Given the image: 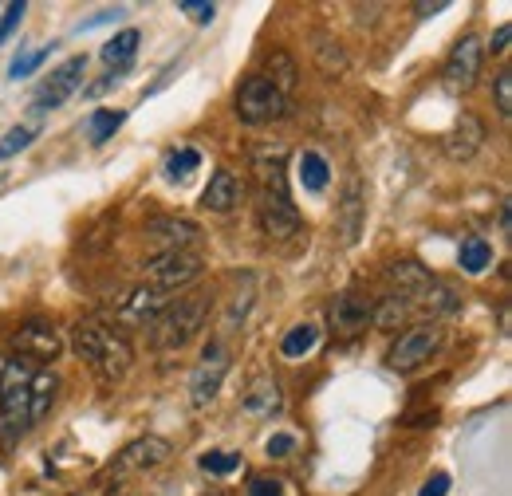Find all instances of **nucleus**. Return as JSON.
Wrapping results in <instances>:
<instances>
[{
  "instance_id": "f257e3e1",
  "label": "nucleus",
  "mask_w": 512,
  "mask_h": 496,
  "mask_svg": "<svg viewBox=\"0 0 512 496\" xmlns=\"http://www.w3.org/2000/svg\"><path fill=\"white\" fill-rule=\"evenodd\" d=\"M209 304H213V296L205 288H193L186 296H178L174 304H166L154 315V331H150L154 351H182L193 335L201 331V323L209 315Z\"/></svg>"
},
{
  "instance_id": "f03ea898",
  "label": "nucleus",
  "mask_w": 512,
  "mask_h": 496,
  "mask_svg": "<svg viewBox=\"0 0 512 496\" xmlns=\"http://www.w3.org/2000/svg\"><path fill=\"white\" fill-rule=\"evenodd\" d=\"M71 347L103 382H119L130 371V359H134L127 339L107 331V327H99V323H79L75 335H71Z\"/></svg>"
},
{
  "instance_id": "7ed1b4c3",
  "label": "nucleus",
  "mask_w": 512,
  "mask_h": 496,
  "mask_svg": "<svg viewBox=\"0 0 512 496\" xmlns=\"http://www.w3.org/2000/svg\"><path fill=\"white\" fill-rule=\"evenodd\" d=\"M438 347H442V327L438 323H418V327H410L394 339V347L386 351V363H390V371L410 374L426 367L438 355Z\"/></svg>"
},
{
  "instance_id": "20e7f679",
  "label": "nucleus",
  "mask_w": 512,
  "mask_h": 496,
  "mask_svg": "<svg viewBox=\"0 0 512 496\" xmlns=\"http://www.w3.org/2000/svg\"><path fill=\"white\" fill-rule=\"evenodd\" d=\"M288 111V99L264 79V75H249L245 83H241V91H237V119L249 126H260V123H272V119H280Z\"/></svg>"
},
{
  "instance_id": "39448f33",
  "label": "nucleus",
  "mask_w": 512,
  "mask_h": 496,
  "mask_svg": "<svg viewBox=\"0 0 512 496\" xmlns=\"http://www.w3.org/2000/svg\"><path fill=\"white\" fill-rule=\"evenodd\" d=\"M201 276V256L197 252H162V256H154L150 264H146V280H150V288L154 292H178V288H186Z\"/></svg>"
},
{
  "instance_id": "423d86ee",
  "label": "nucleus",
  "mask_w": 512,
  "mask_h": 496,
  "mask_svg": "<svg viewBox=\"0 0 512 496\" xmlns=\"http://www.w3.org/2000/svg\"><path fill=\"white\" fill-rule=\"evenodd\" d=\"M32 430V410H28V378L12 374V382L0 390V441L4 445H16L20 437Z\"/></svg>"
},
{
  "instance_id": "0eeeda50",
  "label": "nucleus",
  "mask_w": 512,
  "mask_h": 496,
  "mask_svg": "<svg viewBox=\"0 0 512 496\" xmlns=\"http://www.w3.org/2000/svg\"><path fill=\"white\" fill-rule=\"evenodd\" d=\"M225 374H229L225 347H221V343H209V347H205V355H201V363H197V371L190 374V406L193 410H205V406L217 398V390H221Z\"/></svg>"
},
{
  "instance_id": "6e6552de",
  "label": "nucleus",
  "mask_w": 512,
  "mask_h": 496,
  "mask_svg": "<svg viewBox=\"0 0 512 496\" xmlns=\"http://www.w3.org/2000/svg\"><path fill=\"white\" fill-rule=\"evenodd\" d=\"M83 71H87V56H71L67 63H60V67L40 83V91H36V99H32V111H56V107H64L67 99L75 95V87L83 83Z\"/></svg>"
},
{
  "instance_id": "1a4fd4ad",
  "label": "nucleus",
  "mask_w": 512,
  "mask_h": 496,
  "mask_svg": "<svg viewBox=\"0 0 512 496\" xmlns=\"http://www.w3.org/2000/svg\"><path fill=\"white\" fill-rule=\"evenodd\" d=\"M481 60H485V44L477 36H461L449 52L446 71H442L449 91H473L481 79Z\"/></svg>"
},
{
  "instance_id": "9d476101",
  "label": "nucleus",
  "mask_w": 512,
  "mask_h": 496,
  "mask_svg": "<svg viewBox=\"0 0 512 496\" xmlns=\"http://www.w3.org/2000/svg\"><path fill=\"white\" fill-rule=\"evenodd\" d=\"M256 217H260V229H264L272 241H288V237L300 233V213H296V205L288 201V193H260Z\"/></svg>"
},
{
  "instance_id": "9b49d317",
  "label": "nucleus",
  "mask_w": 512,
  "mask_h": 496,
  "mask_svg": "<svg viewBox=\"0 0 512 496\" xmlns=\"http://www.w3.org/2000/svg\"><path fill=\"white\" fill-rule=\"evenodd\" d=\"M12 347L24 355V359H36V363H48L60 355L64 339H60V327L56 323H44V319H32L24 323L16 335H12Z\"/></svg>"
},
{
  "instance_id": "f8f14e48",
  "label": "nucleus",
  "mask_w": 512,
  "mask_h": 496,
  "mask_svg": "<svg viewBox=\"0 0 512 496\" xmlns=\"http://www.w3.org/2000/svg\"><path fill=\"white\" fill-rule=\"evenodd\" d=\"M170 461V441L162 437H138L115 457V473H150Z\"/></svg>"
},
{
  "instance_id": "ddd939ff",
  "label": "nucleus",
  "mask_w": 512,
  "mask_h": 496,
  "mask_svg": "<svg viewBox=\"0 0 512 496\" xmlns=\"http://www.w3.org/2000/svg\"><path fill=\"white\" fill-rule=\"evenodd\" d=\"M146 237L162 252H190V245H197L201 229L193 221H182V217H154L146 225Z\"/></svg>"
},
{
  "instance_id": "4468645a",
  "label": "nucleus",
  "mask_w": 512,
  "mask_h": 496,
  "mask_svg": "<svg viewBox=\"0 0 512 496\" xmlns=\"http://www.w3.org/2000/svg\"><path fill=\"white\" fill-rule=\"evenodd\" d=\"M442 146H446L449 162H469V158L485 146V123H481L477 115H469V111H465V115L453 123V130L446 134V142H442Z\"/></svg>"
},
{
  "instance_id": "2eb2a0df",
  "label": "nucleus",
  "mask_w": 512,
  "mask_h": 496,
  "mask_svg": "<svg viewBox=\"0 0 512 496\" xmlns=\"http://www.w3.org/2000/svg\"><path fill=\"white\" fill-rule=\"evenodd\" d=\"M371 315H375V304H371L367 296L343 292V296H335V304H331V327H335L339 335H355V331H363V327L371 323Z\"/></svg>"
},
{
  "instance_id": "dca6fc26",
  "label": "nucleus",
  "mask_w": 512,
  "mask_h": 496,
  "mask_svg": "<svg viewBox=\"0 0 512 496\" xmlns=\"http://www.w3.org/2000/svg\"><path fill=\"white\" fill-rule=\"evenodd\" d=\"M241 197H245V182H241L233 170H217V174L209 178L205 193H201V205H205L209 213H233V209L241 205Z\"/></svg>"
},
{
  "instance_id": "f3484780",
  "label": "nucleus",
  "mask_w": 512,
  "mask_h": 496,
  "mask_svg": "<svg viewBox=\"0 0 512 496\" xmlns=\"http://www.w3.org/2000/svg\"><path fill=\"white\" fill-rule=\"evenodd\" d=\"M280 406H284V394H280V382L272 374L253 378L249 390H245V398H241V410L249 418H272V414H280Z\"/></svg>"
},
{
  "instance_id": "a211bd4d",
  "label": "nucleus",
  "mask_w": 512,
  "mask_h": 496,
  "mask_svg": "<svg viewBox=\"0 0 512 496\" xmlns=\"http://www.w3.org/2000/svg\"><path fill=\"white\" fill-rule=\"evenodd\" d=\"M339 233H343V245H355L359 233H363V182L351 178L343 189V201H339Z\"/></svg>"
},
{
  "instance_id": "6ab92c4d",
  "label": "nucleus",
  "mask_w": 512,
  "mask_h": 496,
  "mask_svg": "<svg viewBox=\"0 0 512 496\" xmlns=\"http://www.w3.org/2000/svg\"><path fill=\"white\" fill-rule=\"evenodd\" d=\"M386 276H390V284H398L402 296H422V292L434 284V276H430L418 260H394V264L386 268Z\"/></svg>"
},
{
  "instance_id": "aec40b11",
  "label": "nucleus",
  "mask_w": 512,
  "mask_h": 496,
  "mask_svg": "<svg viewBox=\"0 0 512 496\" xmlns=\"http://www.w3.org/2000/svg\"><path fill=\"white\" fill-rule=\"evenodd\" d=\"M56 390H60V378L52 371H40L28 378V410H32V422H40V418L52 410Z\"/></svg>"
},
{
  "instance_id": "412c9836",
  "label": "nucleus",
  "mask_w": 512,
  "mask_h": 496,
  "mask_svg": "<svg viewBox=\"0 0 512 496\" xmlns=\"http://www.w3.org/2000/svg\"><path fill=\"white\" fill-rule=\"evenodd\" d=\"M264 79L288 99V95L296 91V83H300V67H296V60H292L288 52H272V56L264 60Z\"/></svg>"
},
{
  "instance_id": "4be33fe9",
  "label": "nucleus",
  "mask_w": 512,
  "mask_h": 496,
  "mask_svg": "<svg viewBox=\"0 0 512 496\" xmlns=\"http://www.w3.org/2000/svg\"><path fill=\"white\" fill-rule=\"evenodd\" d=\"M138 44H142V32H138V28L119 32L115 40H107V44H103V63H107V67H115V71H123V67L134 60Z\"/></svg>"
},
{
  "instance_id": "5701e85b",
  "label": "nucleus",
  "mask_w": 512,
  "mask_h": 496,
  "mask_svg": "<svg viewBox=\"0 0 512 496\" xmlns=\"http://www.w3.org/2000/svg\"><path fill=\"white\" fill-rule=\"evenodd\" d=\"M162 308H166V296L154 292V288L146 284V288H134L127 300H123V308L119 311H123L127 319H150V315H158Z\"/></svg>"
},
{
  "instance_id": "b1692460",
  "label": "nucleus",
  "mask_w": 512,
  "mask_h": 496,
  "mask_svg": "<svg viewBox=\"0 0 512 496\" xmlns=\"http://www.w3.org/2000/svg\"><path fill=\"white\" fill-rule=\"evenodd\" d=\"M327 182H331L327 158L316 154V150H304V154H300V186L308 189V193H323Z\"/></svg>"
},
{
  "instance_id": "393cba45",
  "label": "nucleus",
  "mask_w": 512,
  "mask_h": 496,
  "mask_svg": "<svg viewBox=\"0 0 512 496\" xmlns=\"http://www.w3.org/2000/svg\"><path fill=\"white\" fill-rule=\"evenodd\" d=\"M316 343H320V327H316V323H296V327L284 335L280 351H284L288 359H304V355H308Z\"/></svg>"
},
{
  "instance_id": "a878e982",
  "label": "nucleus",
  "mask_w": 512,
  "mask_h": 496,
  "mask_svg": "<svg viewBox=\"0 0 512 496\" xmlns=\"http://www.w3.org/2000/svg\"><path fill=\"white\" fill-rule=\"evenodd\" d=\"M457 260H461V268H465L469 276H477V272H485V268L493 264V245H489L485 237H465Z\"/></svg>"
},
{
  "instance_id": "bb28decb",
  "label": "nucleus",
  "mask_w": 512,
  "mask_h": 496,
  "mask_svg": "<svg viewBox=\"0 0 512 496\" xmlns=\"http://www.w3.org/2000/svg\"><path fill=\"white\" fill-rule=\"evenodd\" d=\"M123 111H95L91 119H87V138L95 142V146H103L107 138H115V130L123 126Z\"/></svg>"
},
{
  "instance_id": "cd10ccee",
  "label": "nucleus",
  "mask_w": 512,
  "mask_h": 496,
  "mask_svg": "<svg viewBox=\"0 0 512 496\" xmlns=\"http://www.w3.org/2000/svg\"><path fill=\"white\" fill-rule=\"evenodd\" d=\"M197 166H201V154H197L193 146H182V150H174V154L166 158V178H170V182H186Z\"/></svg>"
},
{
  "instance_id": "c85d7f7f",
  "label": "nucleus",
  "mask_w": 512,
  "mask_h": 496,
  "mask_svg": "<svg viewBox=\"0 0 512 496\" xmlns=\"http://www.w3.org/2000/svg\"><path fill=\"white\" fill-rule=\"evenodd\" d=\"M406 315H410V300H406V296H386L383 304L375 308V315H371V319H375L379 327H386V331H390V327L406 323Z\"/></svg>"
},
{
  "instance_id": "c756f323",
  "label": "nucleus",
  "mask_w": 512,
  "mask_h": 496,
  "mask_svg": "<svg viewBox=\"0 0 512 496\" xmlns=\"http://www.w3.org/2000/svg\"><path fill=\"white\" fill-rule=\"evenodd\" d=\"M249 304H253V276H241V292L233 296L229 304V315H225V331H237V323H245L249 315Z\"/></svg>"
},
{
  "instance_id": "7c9ffc66",
  "label": "nucleus",
  "mask_w": 512,
  "mask_h": 496,
  "mask_svg": "<svg viewBox=\"0 0 512 496\" xmlns=\"http://www.w3.org/2000/svg\"><path fill=\"white\" fill-rule=\"evenodd\" d=\"M237 465H241V457H237V453H221V449L201 453V469H205V473H213V477H225V473H233Z\"/></svg>"
},
{
  "instance_id": "2f4dec72",
  "label": "nucleus",
  "mask_w": 512,
  "mask_h": 496,
  "mask_svg": "<svg viewBox=\"0 0 512 496\" xmlns=\"http://www.w3.org/2000/svg\"><path fill=\"white\" fill-rule=\"evenodd\" d=\"M422 296H426L422 304H426L430 311H457V304H461V300H457V292L446 288V284H430Z\"/></svg>"
},
{
  "instance_id": "473e14b6",
  "label": "nucleus",
  "mask_w": 512,
  "mask_h": 496,
  "mask_svg": "<svg viewBox=\"0 0 512 496\" xmlns=\"http://www.w3.org/2000/svg\"><path fill=\"white\" fill-rule=\"evenodd\" d=\"M32 138H36V134H32L28 126H12V130L4 134V142H0V162H4V158H12V154H20V150H28V146H32Z\"/></svg>"
},
{
  "instance_id": "72a5a7b5",
  "label": "nucleus",
  "mask_w": 512,
  "mask_h": 496,
  "mask_svg": "<svg viewBox=\"0 0 512 496\" xmlns=\"http://www.w3.org/2000/svg\"><path fill=\"white\" fill-rule=\"evenodd\" d=\"M24 12H28V4H24V0H12V4H4V16H0V44H8V36L20 28Z\"/></svg>"
},
{
  "instance_id": "f704fd0d",
  "label": "nucleus",
  "mask_w": 512,
  "mask_h": 496,
  "mask_svg": "<svg viewBox=\"0 0 512 496\" xmlns=\"http://www.w3.org/2000/svg\"><path fill=\"white\" fill-rule=\"evenodd\" d=\"M52 56V48H40V52H28V56H20V60L12 63V79H24V75H32L40 63Z\"/></svg>"
},
{
  "instance_id": "c9c22d12",
  "label": "nucleus",
  "mask_w": 512,
  "mask_h": 496,
  "mask_svg": "<svg viewBox=\"0 0 512 496\" xmlns=\"http://www.w3.org/2000/svg\"><path fill=\"white\" fill-rule=\"evenodd\" d=\"M178 8H182L190 20H197V24H209V20H213V12H217L209 0H182Z\"/></svg>"
},
{
  "instance_id": "e433bc0d",
  "label": "nucleus",
  "mask_w": 512,
  "mask_h": 496,
  "mask_svg": "<svg viewBox=\"0 0 512 496\" xmlns=\"http://www.w3.org/2000/svg\"><path fill=\"white\" fill-rule=\"evenodd\" d=\"M497 111H501V115H512V71H501V75H497Z\"/></svg>"
},
{
  "instance_id": "4c0bfd02",
  "label": "nucleus",
  "mask_w": 512,
  "mask_h": 496,
  "mask_svg": "<svg viewBox=\"0 0 512 496\" xmlns=\"http://www.w3.org/2000/svg\"><path fill=\"white\" fill-rule=\"evenodd\" d=\"M249 496H284V485H280V481H272V477H253Z\"/></svg>"
},
{
  "instance_id": "58836bf2",
  "label": "nucleus",
  "mask_w": 512,
  "mask_h": 496,
  "mask_svg": "<svg viewBox=\"0 0 512 496\" xmlns=\"http://www.w3.org/2000/svg\"><path fill=\"white\" fill-rule=\"evenodd\" d=\"M292 449H296V437H292V434L268 437V457H288Z\"/></svg>"
},
{
  "instance_id": "ea45409f",
  "label": "nucleus",
  "mask_w": 512,
  "mask_h": 496,
  "mask_svg": "<svg viewBox=\"0 0 512 496\" xmlns=\"http://www.w3.org/2000/svg\"><path fill=\"white\" fill-rule=\"evenodd\" d=\"M446 493H449V477L446 473H434V477L422 485V493L418 496H446Z\"/></svg>"
},
{
  "instance_id": "a19ab883",
  "label": "nucleus",
  "mask_w": 512,
  "mask_h": 496,
  "mask_svg": "<svg viewBox=\"0 0 512 496\" xmlns=\"http://www.w3.org/2000/svg\"><path fill=\"white\" fill-rule=\"evenodd\" d=\"M320 60L327 71H343V67H347V56H343L339 48H335V52H331V48H320Z\"/></svg>"
},
{
  "instance_id": "79ce46f5",
  "label": "nucleus",
  "mask_w": 512,
  "mask_h": 496,
  "mask_svg": "<svg viewBox=\"0 0 512 496\" xmlns=\"http://www.w3.org/2000/svg\"><path fill=\"white\" fill-rule=\"evenodd\" d=\"M115 16H123V8H103L99 16H91V20H83V24H79V32H87V28H99V24H107V20H115Z\"/></svg>"
},
{
  "instance_id": "37998d69",
  "label": "nucleus",
  "mask_w": 512,
  "mask_h": 496,
  "mask_svg": "<svg viewBox=\"0 0 512 496\" xmlns=\"http://www.w3.org/2000/svg\"><path fill=\"white\" fill-rule=\"evenodd\" d=\"M509 24H501V28H497V32H493V44H489V48H493V52H497V56H501V52H509Z\"/></svg>"
},
{
  "instance_id": "c03bdc74",
  "label": "nucleus",
  "mask_w": 512,
  "mask_h": 496,
  "mask_svg": "<svg viewBox=\"0 0 512 496\" xmlns=\"http://www.w3.org/2000/svg\"><path fill=\"white\" fill-rule=\"evenodd\" d=\"M12 374H16V363H12L8 355H0V390L12 382Z\"/></svg>"
},
{
  "instance_id": "a18cd8bd",
  "label": "nucleus",
  "mask_w": 512,
  "mask_h": 496,
  "mask_svg": "<svg viewBox=\"0 0 512 496\" xmlns=\"http://www.w3.org/2000/svg\"><path fill=\"white\" fill-rule=\"evenodd\" d=\"M446 8H449L446 0H438V4H418V16L426 20V16H438V12H446Z\"/></svg>"
}]
</instances>
